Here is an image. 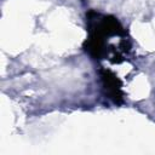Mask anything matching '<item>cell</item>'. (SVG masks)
I'll list each match as a JSON object with an SVG mask.
<instances>
[{
	"label": "cell",
	"instance_id": "obj_1",
	"mask_svg": "<svg viewBox=\"0 0 155 155\" xmlns=\"http://www.w3.org/2000/svg\"><path fill=\"white\" fill-rule=\"evenodd\" d=\"M87 39L82 48L93 59H108L111 63H121L130 53L131 44H119L115 41H128L130 36L121 23L110 15H102L94 10L86 12Z\"/></svg>",
	"mask_w": 155,
	"mask_h": 155
},
{
	"label": "cell",
	"instance_id": "obj_2",
	"mask_svg": "<svg viewBox=\"0 0 155 155\" xmlns=\"http://www.w3.org/2000/svg\"><path fill=\"white\" fill-rule=\"evenodd\" d=\"M98 74L102 82V90L104 96L114 104L121 105L125 102V93L122 91V81L110 69L99 67Z\"/></svg>",
	"mask_w": 155,
	"mask_h": 155
}]
</instances>
